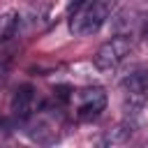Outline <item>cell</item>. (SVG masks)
<instances>
[{
    "mask_svg": "<svg viewBox=\"0 0 148 148\" xmlns=\"http://www.w3.org/2000/svg\"><path fill=\"white\" fill-rule=\"evenodd\" d=\"M132 51V39L130 35H116L106 39L97 51H95V67L99 72H111L116 69Z\"/></svg>",
    "mask_w": 148,
    "mask_h": 148,
    "instance_id": "2",
    "label": "cell"
},
{
    "mask_svg": "<svg viewBox=\"0 0 148 148\" xmlns=\"http://www.w3.org/2000/svg\"><path fill=\"white\" fill-rule=\"evenodd\" d=\"M32 104H35V88L28 86V83L18 86L14 90V95H12V111L18 118H25V116H30Z\"/></svg>",
    "mask_w": 148,
    "mask_h": 148,
    "instance_id": "5",
    "label": "cell"
},
{
    "mask_svg": "<svg viewBox=\"0 0 148 148\" xmlns=\"http://www.w3.org/2000/svg\"><path fill=\"white\" fill-rule=\"evenodd\" d=\"M132 132H134V127H132L130 123H118L116 127H111V130H106V134H104V139H102V143H106V146H120V143H125V141H130V136H132Z\"/></svg>",
    "mask_w": 148,
    "mask_h": 148,
    "instance_id": "6",
    "label": "cell"
},
{
    "mask_svg": "<svg viewBox=\"0 0 148 148\" xmlns=\"http://www.w3.org/2000/svg\"><path fill=\"white\" fill-rule=\"evenodd\" d=\"M123 97H125V106L132 111H139L146 102H148V72L136 67L132 69L125 79H123Z\"/></svg>",
    "mask_w": 148,
    "mask_h": 148,
    "instance_id": "3",
    "label": "cell"
},
{
    "mask_svg": "<svg viewBox=\"0 0 148 148\" xmlns=\"http://www.w3.org/2000/svg\"><path fill=\"white\" fill-rule=\"evenodd\" d=\"M116 0H86L79 9L69 14V32L76 37H88L97 32L111 16Z\"/></svg>",
    "mask_w": 148,
    "mask_h": 148,
    "instance_id": "1",
    "label": "cell"
},
{
    "mask_svg": "<svg viewBox=\"0 0 148 148\" xmlns=\"http://www.w3.org/2000/svg\"><path fill=\"white\" fill-rule=\"evenodd\" d=\"M16 28H18V14L14 9L0 14V42H7L16 32Z\"/></svg>",
    "mask_w": 148,
    "mask_h": 148,
    "instance_id": "7",
    "label": "cell"
},
{
    "mask_svg": "<svg viewBox=\"0 0 148 148\" xmlns=\"http://www.w3.org/2000/svg\"><path fill=\"white\" fill-rule=\"evenodd\" d=\"M106 106V92L102 88H83L76 92V113L79 118H95Z\"/></svg>",
    "mask_w": 148,
    "mask_h": 148,
    "instance_id": "4",
    "label": "cell"
}]
</instances>
